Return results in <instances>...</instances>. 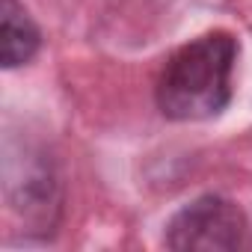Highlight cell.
Returning a JSON list of instances; mask_svg holds the SVG:
<instances>
[{"instance_id":"6da1fadb","label":"cell","mask_w":252,"mask_h":252,"mask_svg":"<svg viewBox=\"0 0 252 252\" xmlns=\"http://www.w3.org/2000/svg\"><path fill=\"white\" fill-rule=\"evenodd\" d=\"M237 39L225 30L205 33L181 45L155 83L158 110L172 122H202L220 116L231 101Z\"/></svg>"},{"instance_id":"7a4b0ae2","label":"cell","mask_w":252,"mask_h":252,"mask_svg":"<svg viewBox=\"0 0 252 252\" xmlns=\"http://www.w3.org/2000/svg\"><path fill=\"white\" fill-rule=\"evenodd\" d=\"M163 243L178 252H246L252 249V228L240 205L208 193L172 214Z\"/></svg>"},{"instance_id":"3957f363","label":"cell","mask_w":252,"mask_h":252,"mask_svg":"<svg viewBox=\"0 0 252 252\" xmlns=\"http://www.w3.org/2000/svg\"><path fill=\"white\" fill-rule=\"evenodd\" d=\"M9 199L12 208L24 217L27 234H48L60 222L63 211V190L54 172V163L33 149H24V163L15 169L9 163Z\"/></svg>"},{"instance_id":"277c9868","label":"cell","mask_w":252,"mask_h":252,"mask_svg":"<svg viewBox=\"0 0 252 252\" xmlns=\"http://www.w3.org/2000/svg\"><path fill=\"white\" fill-rule=\"evenodd\" d=\"M42 48V33L36 21L27 15V9L18 0H3L0 9V60L3 68L27 65Z\"/></svg>"}]
</instances>
